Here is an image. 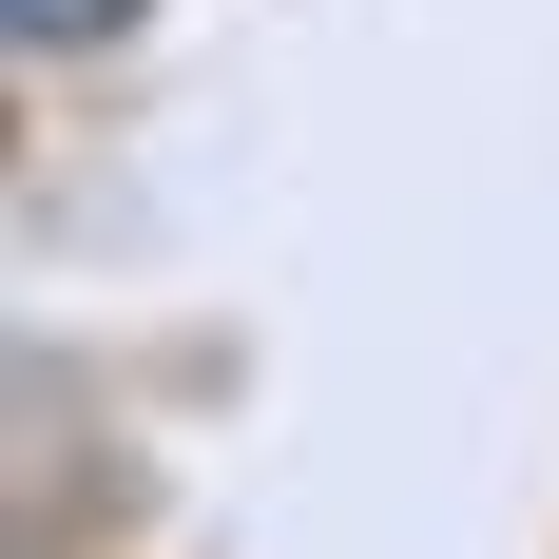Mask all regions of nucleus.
I'll return each instance as SVG.
<instances>
[{
    "label": "nucleus",
    "mask_w": 559,
    "mask_h": 559,
    "mask_svg": "<svg viewBox=\"0 0 559 559\" xmlns=\"http://www.w3.org/2000/svg\"><path fill=\"white\" fill-rule=\"evenodd\" d=\"M20 20V58H97V39H135V0H0Z\"/></svg>",
    "instance_id": "f257e3e1"
}]
</instances>
